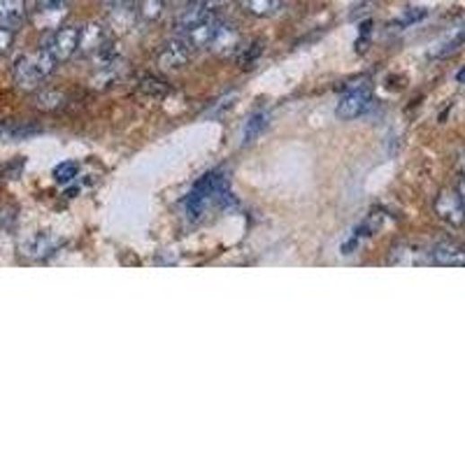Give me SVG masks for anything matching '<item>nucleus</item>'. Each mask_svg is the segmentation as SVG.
Listing matches in <instances>:
<instances>
[{"mask_svg":"<svg viewBox=\"0 0 465 465\" xmlns=\"http://www.w3.org/2000/svg\"><path fill=\"white\" fill-rule=\"evenodd\" d=\"M57 70V58L51 57L49 51L42 47L40 51H33V54H23L14 61V68H12V75H14V82H17L19 89L23 92H35L40 89L49 75Z\"/></svg>","mask_w":465,"mask_h":465,"instance_id":"obj_1","label":"nucleus"},{"mask_svg":"<svg viewBox=\"0 0 465 465\" xmlns=\"http://www.w3.org/2000/svg\"><path fill=\"white\" fill-rule=\"evenodd\" d=\"M77 47H80V29L77 26H58L51 33L49 45L45 49L57 58V63H63L77 54Z\"/></svg>","mask_w":465,"mask_h":465,"instance_id":"obj_2","label":"nucleus"},{"mask_svg":"<svg viewBox=\"0 0 465 465\" xmlns=\"http://www.w3.org/2000/svg\"><path fill=\"white\" fill-rule=\"evenodd\" d=\"M61 244H63V240L58 238L57 232L40 231V232H33L31 238L23 240L22 254L29 256V259H35V261H40V259H47V256L57 254Z\"/></svg>","mask_w":465,"mask_h":465,"instance_id":"obj_3","label":"nucleus"},{"mask_svg":"<svg viewBox=\"0 0 465 465\" xmlns=\"http://www.w3.org/2000/svg\"><path fill=\"white\" fill-rule=\"evenodd\" d=\"M435 215L447 222L449 226H463L465 224V207L459 191H443L435 198Z\"/></svg>","mask_w":465,"mask_h":465,"instance_id":"obj_4","label":"nucleus"},{"mask_svg":"<svg viewBox=\"0 0 465 465\" xmlns=\"http://www.w3.org/2000/svg\"><path fill=\"white\" fill-rule=\"evenodd\" d=\"M191 45L187 42V38H175V40L165 42V47L159 54V66L165 70H180L184 68L189 61H191Z\"/></svg>","mask_w":465,"mask_h":465,"instance_id":"obj_5","label":"nucleus"},{"mask_svg":"<svg viewBox=\"0 0 465 465\" xmlns=\"http://www.w3.org/2000/svg\"><path fill=\"white\" fill-rule=\"evenodd\" d=\"M368 105H370V92L361 86V89H352L347 96L340 98L338 108H335V114H338V119L352 121V119H358L361 114H365Z\"/></svg>","mask_w":465,"mask_h":465,"instance_id":"obj_6","label":"nucleus"},{"mask_svg":"<svg viewBox=\"0 0 465 465\" xmlns=\"http://www.w3.org/2000/svg\"><path fill=\"white\" fill-rule=\"evenodd\" d=\"M212 17V10H210V3H205V0H189V5L184 10H180L175 19V29L180 35H187L189 31L196 29L198 23H203L205 19Z\"/></svg>","mask_w":465,"mask_h":465,"instance_id":"obj_7","label":"nucleus"},{"mask_svg":"<svg viewBox=\"0 0 465 465\" xmlns=\"http://www.w3.org/2000/svg\"><path fill=\"white\" fill-rule=\"evenodd\" d=\"M110 42L112 40H110L108 26H102V23H89V26L80 29V47H77V51H82L84 57H96V54H101Z\"/></svg>","mask_w":465,"mask_h":465,"instance_id":"obj_8","label":"nucleus"},{"mask_svg":"<svg viewBox=\"0 0 465 465\" xmlns=\"http://www.w3.org/2000/svg\"><path fill=\"white\" fill-rule=\"evenodd\" d=\"M210 51H215L216 57H235L238 51H242V38H240L238 29L231 26V23L222 22L219 31H216L215 40H212Z\"/></svg>","mask_w":465,"mask_h":465,"instance_id":"obj_9","label":"nucleus"},{"mask_svg":"<svg viewBox=\"0 0 465 465\" xmlns=\"http://www.w3.org/2000/svg\"><path fill=\"white\" fill-rule=\"evenodd\" d=\"M391 266H428L433 263L431 251H426L424 247L412 242L398 244L396 250L391 251V259H389Z\"/></svg>","mask_w":465,"mask_h":465,"instance_id":"obj_10","label":"nucleus"},{"mask_svg":"<svg viewBox=\"0 0 465 465\" xmlns=\"http://www.w3.org/2000/svg\"><path fill=\"white\" fill-rule=\"evenodd\" d=\"M431 259L437 266L465 268V247L452 242V240H443V242L433 244Z\"/></svg>","mask_w":465,"mask_h":465,"instance_id":"obj_11","label":"nucleus"},{"mask_svg":"<svg viewBox=\"0 0 465 465\" xmlns=\"http://www.w3.org/2000/svg\"><path fill=\"white\" fill-rule=\"evenodd\" d=\"M219 26H222V19H216L215 14H212L210 19H205L203 23H198L196 29H191L187 35H182V38H187L191 49H210Z\"/></svg>","mask_w":465,"mask_h":465,"instance_id":"obj_12","label":"nucleus"},{"mask_svg":"<svg viewBox=\"0 0 465 465\" xmlns=\"http://www.w3.org/2000/svg\"><path fill=\"white\" fill-rule=\"evenodd\" d=\"M26 0H0V26L14 31L26 22Z\"/></svg>","mask_w":465,"mask_h":465,"instance_id":"obj_13","label":"nucleus"},{"mask_svg":"<svg viewBox=\"0 0 465 465\" xmlns=\"http://www.w3.org/2000/svg\"><path fill=\"white\" fill-rule=\"evenodd\" d=\"M242 7L250 12L251 17L268 19L275 17L279 10H282V0H240Z\"/></svg>","mask_w":465,"mask_h":465,"instance_id":"obj_14","label":"nucleus"},{"mask_svg":"<svg viewBox=\"0 0 465 465\" xmlns=\"http://www.w3.org/2000/svg\"><path fill=\"white\" fill-rule=\"evenodd\" d=\"M137 19V10L133 7H121V5H114L112 14H110V29L114 31H128L136 23Z\"/></svg>","mask_w":465,"mask_h":465,"instance_id":"obj_15","label":"nucleus"},{"mask_svg":"<svg viewBox=\"0 0 465 465\" xmlns=\"http://www.w3.org/2000/svg\"><path fill=\"white\" fill-rule=\"evenodd\" d=\"M77 175H80V163H77V161H63V163H58L57 168H54V180H57L58 184L75 182Z\"/></svg>","mask_w":465,"mask_h":465,"instance_id":"obj_16","label":"nucleus"},{"mask_svg":"<svg viewBox=\"0 0 465 465\" xmlns=\"http://www.w3.org/2000/svg\"><path fill=\"white\" fill-rule=\"evenodd\" d=\"M268 119H270V114H268V112L254 114V117L247 121V128H244V142H251L254 137L261 136V133L268 128V124H270Z\"/></svg>","mask_w":465,"mask_h":465,"instance_id":"obj_17","label":"nucleus"},{"mask_svg":"<svg viewBox=\"0 0 465 465\" xmlns=\"http://www.w3.org/2000/svg\"><path fill=\"white\" fill-rule=\"evenodd\" d=\"M463 42H465V23H463V26H461L459 31H456L454 35H452V38H449V40H444L443 45H440L435 51H433V58H444V57H449V54H454V51L459 49V47L463 45Z\"/></svg>","mask_w":465,"mask_h":465,"instance_id":"obj_18","label":"nucleus"},{"mask_svg":"<svg viewBox=\"0 0 465 465\" xmlns=\"http://www.w3.org/2000/svg\"><path fill=\"white\" fill-rule=\"evenodd\" d=\"M163 10H165V0H140L137 17L145 19V22H156V19H161Z\"/></svg>","mask_w":465,"mask_h":465,"instance_id":"obj_19","label":"nucleus"},{"mask_svg":"<svg viewBox=\"0 0 465 465\" xmlns=\"http://www.w3.org/2000/svg\"><path fill=\"white\" fill-rule=\"evenodd\" d=\"M0 133H3L5 137H10V140H23V137L40 133V128L31 124H7V126H0Z\"/></svg>","mask_w":465,"mask_h":465,"instance_id":"obj_20","label":"nucleus"},{"mask_svg":"<svg viewBox=\"0 0 465 465\" xmlns=\"http://www.w3.org/2000/svg\"><path fill=\"white\" fill-rule=\"evenodd\" d=\"M140 92L149 93V96H163V93H168V84L159 77H147L145 82H140Z\"/></svg>","mask_w":465,"mask_h":465,"instance_id":"obj_21","label":"nucleus"},{"mask_svg":"<svg viewBox=\"0 0 465 465\" xmlns=\"http://www.w3.org/2000/svg\"><path fill=\"white\" fill-rule=\"evenodd\" d=\"M63 102H66V98L58 92H45L38 96V108L40 110H58Z\"/></svg>","mask_w":465,"mask_h":465,"instance_id":"obj_22","label":"nucleus"},{"mask_svg":"<svg viewBox=\"0 0 465 465\" xmlns=\"http://www.w3.org/2000/svg\"><path fill=\"white\" fill-rule=\"evenodd\" d=\"M428 17V10L426 7H412V10H408L400 19H396V26H412V23H419L421 19Z\"/></svg>","mask_w":465,"mask_h":465,"instance_id":"obj_23","label":"nucleus"},{"mask_svg":"<svg viewBox=\"0 0 465 465\" xmlns=\"http://www.w3.org/2000/svg\"><path fill=\"white\" fill-rule=\"evenodd\" d=\"M12 42H14V31L5 29V26H0V57L10 51Z\"/></svg>","mask_w":465,"mask_h":465,"instance_id":"obj_24","label":"nucleus"},{"mask_svg":"<svg viewBox=\"0 0 465 465\" xmlns=\"http://www.w3.org/2000/svg\"><path fill=\"white\" fill-rule=\"evenodd\" d=\"M70 0H38V7H49V10H68Z\"/></svg>","mask_w":465,"mask_h":465,"instance_id":"obj_25","label":"nucleus"},{"mask_svg":"<svg viewBox=\"0 0 465 465\" xmlns=\"http://www.w3.org/2000/svg\"><path fill=\"white\" fill-rule=\"evenodd\" d=\"M261 51H263V42H256V49H247L242 54V63L244 66H250L251 61H256V58L261 57Z\"/></svg>","mask_w":465,"mask_h":465,"instance_id":"obj_26","label":"nucleus"},{"mask_svg":"<svg viewBox=\"0 0 465 465\" xmlns=\"http://www.w3.org/2000/svg\"><path fill=\"white\" fill-rule=\"evenodd\" d=\"M459 196H461V200H463V207H465V180L459 184Z\"/></svg>","mask_w":465,"mask_h":465,"instance_id":"obj_27","label":"nucleus"},{"mask_svg":"<svg viewBox=\"0 0 465 465\" xmlns=\"http://www.w3.org/2000/svg\"><path fill=\"white\" fill-rule=\"evenodd\" d=\"M102 3H105V5H110V7H114V5H121L124 0H102Z\"/></svg>","mask_w":465,"mask_h":465,"instance_id":"obj_28","label":"nucleus"},{"mask_svg":"<svg viewBox=\"0 0 465 465\" xmlns=\"http://www.w3.org/2000/svg\"><path fill=\"white\" fill-rule=\"evenodd\" d=\"M456 80H459V82H461V84H465V68H463V70H461V73H459V75H456Z\"/></svg>","mask_w":465,"mask_h":465,"instance_id":"obj_29","label":"nucleus"},{"mask_svg":"<svg viewBox=\"0 0 465 465\" xmlns=\"http://www.w3.org/2000/svg\"><path fill=\"white\" fill-rule=\"evenodd\" d=\"M205 3H210V0H205Z\"/></svg>","mask_w":465,"mask_h":465,"instance_id":"obj_30","label":"nucleus"}]
</instances>
